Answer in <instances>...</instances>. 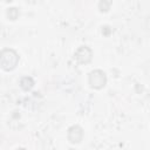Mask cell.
I'll use <instances>...</instances> for the list:
<instances>
[{"label":"cell","instance_id":"cell-4","mask_svg":"<svg viewBox=\"0 0 150 150\" xmlns=\"http://www.w3.org/2000/svg\"><path fill=\"white\" fill-rule=\"evenodd\" d=\"M67 138L71 144H79L83 138V129L80 125H71L68 129Z\"/></svg>","mask_w":150,"mask_h":150},{"label":"cell","instance_id":"cell-6","mask_svg":"<svg viewBox=\"0 0 150 150\" xmlns=\"http://www.w3.org/2000/svg\"><path fill=\"white\" fill-rule=\"evenodd\" d=\"M7 15H8V18L11 19V20H15L16 18H18V15H19V11L16 9V8H8V11H7Z\"/></svg>","mask_w":150,"mask_h":150},{"label":"cell","instance_id":"cell-3","mask_svg":"<svg viewBox=\"0 0 150 150\" xmlns=\"http://www.w3.org/2000/svg\"><path fill=\"white\" fill-rule=\"evenodd\" d=\"M74 59L76 60L77 63L80 64H87L91 61L93 59V52L90 48H88L87 46H81L80 48H77V50L74 54Z\"/></svg>","mask_w":150,"mask_h":150},{"label":"cell","instance_id":"cell-2","mask_svg":"<svg viewBox=\"0 0 150 150\" xmlns=\"http://www.w3.org/2000/svg\"><path fill=\"white\" fill-rule=\"evenodd\" d=\"M88 82L89 86L94 89H102L105 83H107V76L105 73L102 71L101 69H95L93 71H90L89 77H88Z\"/></svg>","mask_w":150,"mask_h":150},{"label":"cell","instance_id":"cell-1","mask_svg":"<svg viewBox=\"0 0 150 150\" xmlns=\"http://www.w3.org/2000/svg\"><path fill=\"white\" fill-rule=\"evenodd\" d=\"M1 68L6 71L13 70L19 62V54L11 48H5L1 50Z\"/></svg>","mask_w":150,"mask_h":150},{"label":"cell","instance_id":"cell-5","mask_svg":"<svg viewBox=\"0 0 150 150\" xmlns=\"http://www.w3.org/2000/svg\"><path fill=\"white\" fill-rule=\"evenodd\" d=\"M34 86V81L32 77H28V76H25L20 80V87L23 89V90H30L32 87Z\"/></svg>","mask_w":150,"mask_h":150}]
</instances>
